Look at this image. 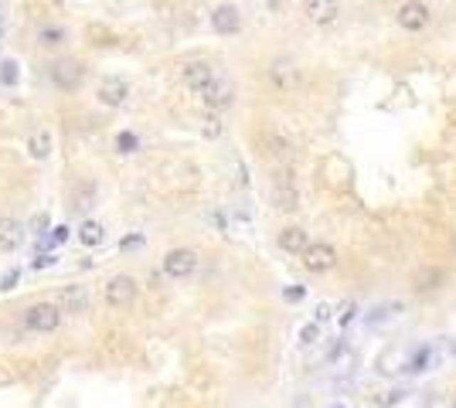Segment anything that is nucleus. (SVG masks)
Here are the masks:
<instances>
[{"mask_svg": "<svg viewBox=\"0 0 456 408\" xmlns=\"http://www.w3.org/2000/svg\"><path fill=\"white\" fill-rule=\"evenodd\" d=\"M21 242H24V225H21L17 218L0 215V252L21 249Z\"/></svg>", "mask_w": 456, "mask_h": 408, "instance_id": "obj_13", "label": "nucleus"}, {"mask_svg": "<svg viewBox=\"0 0 456 408\" xmlns=\"http://www.w3.org/2000/svg\"><path fill=\"white\" fill-rule=\"evenodd\" d=\"M201 102H205L211 112L228 109V106L235 102V85H232L228 79H221V75H215V79L201 89Z\"/></svg>", "mask_w": 456, "mask_h": 408, "instance_id": "obj_4", "label": "nucleus"}, {"mask_svg": "<svg viewBox=\"0 0 456 408\" xmlns=\"http://www.w3.org/2000/svg\"><path fill=\"white\" fill-rule=\"evenodd\" d=\"M276 242H280V249H283V252H290V255H299V252L310 245V235H307L299 225H290V228H283V232H280V238H276Z\"/></svg>", "mask_w": 456, "mask_h": 408, "instance_id": "obj_15", "label": "nucleus"}, {"mask_svg": "<svg viewBox=\"0 0 456 408\" xmlns=\"http://www.w3.org/2000/svg\"><path fill=\"white\" fill-rule=\"evenodd\" d=\"M198 272V252L194 249H171L164 255V276L171 279H188Z\"/></svg>", "mask_w": 456, "mask_h": 408, "instance_id": "obj_3", "label": "nucleus"}, {"mask_svg": "<svg viewBox=\"0 0 456 408\" xmlns=\"http://www.w3.org/2000/svg\"><path fill=\"white\" fill-rule=\"evenodd\" d=\"M303 14H307V21L310 24H334L337 21V14H341V4L337 0H303Z\"/></svg>", "mask_w": 456, "mask_h": 408, "instance_id": "obj_10", "label": "nucleus"}, {"mask_svg": "<svg viewBox=\"0 0 456 408\" xmlns=\"http://www.w3.org/2000/svg\"><path fill=\"white\" fill-rule=\"evenodd\" d=\"M21 279V269H11L4 279H0V289H14V283Z\"/></svg>", "mask_w": 456, "mask_h": 408, "instance_id": "obj_28", "label": "nucleus"}, {"mask_svg": "<svg viewBox=\"0 0 456 408\" xmlns=\"http://www.w3.org/2000/svg\"><path fill=\"white\" fill-rule=\"evenodd\" d=\"M99 102H102V106H112V109H116V106H123L126 102V95H129V85H126L123 79H106L102 82V85H99Z\"/></svg>", "mask_w": 456, "mask_h": 408, "instance_id": "obj_14", "label": "nucleus"}, {"mask_svg": "<svg viewBox=\"0 0 456 408\" xmlns=\"http://www.w3.org/2000/svg\"><path fill=\"white\" fill-rule=\"evenodd\" d=\"M395 21H398L402 31H423L425 24H429V7H425L423 0H405V4L398 7Z\"/></svg>", "mask_w": 456, "mask_h": 408, "instance_id": "obj_9", "label": "nucleus"}, {"mask_svg": "<svg viewBox=\"0 0 456 408\" xmlns=\"http://www.w3.org/2000/svg\"><path fill=\"white\" fill-rule=\"evenodd\" d=\"M55 306L68 316L89 313V289H85V286H65L62 293L55 296Z\"/></svg>", "mask_w": 456, "mask_h": 408, "instance_id": "obj_8", "label": "nucleus"}, {"mask_svg": "<svg viewBox=\"0 0 456 408\" xmlns=\"http://www.w3.org/2000/svg\"><path fill=\"white\" fill-rule=\"evenodd\" d=\"M317 340H320V327H317V323H303V330H299V344L314 347Z\"/></svg>", "mask_w": 456, "mask_h": 408, "instance_id": "obj_22", "label": "nucleus"}, {"mask_svg": "<svg viewBox=\"0 0 456 408\" xmlns=\"http://www.w3.org/2000/svg\"><path fill=\"white\" fill-rule=\"evenodd\" d=\"M51 82L62 89V92H75L82 85V79H85V68H82L75 58H58V62L51 65Z\"/></svg>", "mask_w": 456, "mask_h": 408, "instance_id": "obj_5", "label": "nucleus"}, {"mask_svg": "<svg viewBox=\"0 0 456 408\" xmlns=\"http://www.w3.org/2000/svg\"><path fill=\"white\" fill-rule=\"evenodd\" d=\"M137 299V279L133 276H112L110 283H106V303L116 306V310H123Z\"/></svg>", "mask_w": 456, "mask_h": 408, "instance_id": "obj_6", "label": "nucleus"}, {"mask_svg": "<svg viewBox=\"0 0 456 408\" xmlns=\"http://www.w3.org/2000/svg\"><path fill=\"white\" fill-rule=\"evenodd\" d=\"M269 198L276 204V211H286V215H293L299 208V194L293 188V181L286 177V173H276V181H272V190H269Z\"/></svg>", "mask_w": 456, "mask_h": 408, "instance_id": "obj_7", "label": "nucleus"}, {"mask_svg": "<svg viewBox=\"0 0 456 408\" xmlns=\"http://www.w3.org/2000/svg\"><path fill=\"white\" fill-rule=\"evenodd\" d=\"M116 146H120V154H133V150L140 146V140H137V133H120V136H116Z\"/></svg>", "mask_w": 456, "mask_h": 408, "instance_id": "obj_23", "label": "nucleus"}, {"mask_svg": "<svg viewBox=\"0 0 456 408\" xmlns=\"http://www.w3.org/2000/svg\"><path fill=\"white\" fill-rule=\"evenodd\" d=\"M331 316H334V310L327 306V303H320V306L314 310V323H317V327H324V323H327Z\"/></svg>", "mask_w": 456, "mask_h": 408, "instance_id": "obj_27", "label": "nucleus"}, {"mask_svg": "<svg viewBox=\"0 0 456 408\" xmlns=\"http://www.w3.org/2000/svg\"><path fill=\"white\" fill-rule=\"evenodd\" d=\"M211 28L218 34H238L242 31V14H238L235 4H218L211 11Z\"/></svg>", "mask_w": 456, "mask_h": 408, "instance_id": "obj_11", "label": "nucleus"}, {"mask_svg": "<svg viewBox=\"0 0 456 408\" xmlns=\"http://www.w3.org/2000/svg\"><path fill=\"white\" fill-rule=\"evenodd\" d=\"M28 150H31L34 160H45L51 154V136H48L45 129H34L31 136H28Z\"/></svg>", "mask_w": 456, "mask_h": 408, "instance_id": "obj_19", "label": "nucleus"}, {"mask_svg": "<svg viewBox=\"0 0 456 408\" xmlns=\"http://www.w3.org/2000/svg\"><path fill=\"white\" fill-rule=\"evenodd\" d=\"M331 408H344V405H341V402H337V405H331Z\"/></svg>", "mask_w": 456, "mask_h": 408, "instance_id": "obj_30", "label": "nucleus"}, {"mask_svg": "<svg viewBox=\"0 0 456 408\" xmlns=\"http://www.w3.org/2000/svg\"><path fill=\"white\" fill-rule=\"evenodd\" d=\"M201 133H205L208 140H215V136H221V119L215 116V112H208L205 119H201Z\"/></svg>", "mask_w": 456, "mask_h": 408, "instance_id": "obj_21", "label": "nucleus"}, {"mask_svg": "<svg viewBox=\"0 0 456 408\" xmlns=\"http://www.w3.org/2000/svg\"><path fill=\"white\" fill-rule=\"evenodd\" d=\"M79 238H82V245H99L102 238H106V228L99 225V221H82V228H79Z\"/></svg>", "mask_w": 456, "mask_h": 408, "instance_id": "obj_20", "label": "nucleus"}, {"mask_svg": "<svg viewBox=\"0 0 456 408\" xmlns=\"http://www.w3.org/2000/svg\"><path fill=\"white\" fill-rule=\"evenodd\" d=\"M299 262L310 269V272H331L337 266V249L327 242H310L307 249L299 252Z\"/></svg>", "mask_w": 456, "mask_h": 408, "instance_id": "obj_2", "label": "nucleus"}, {"mask_svg": "<svg viewBox=\"0 0 456 408\" xmlns=\"http://www.w3.org/2000/svg\"><path fill=\"white\" fill-rule=\"evenodd\" d=\"M0 82H4V85H14L17 82V62L14 58H7V62L0 65Z\"/></svg>", "mask_w": 456, "mask_h": 408, "instance_id": "obj_24", "label": "nucleus"}, {"mask_svg": "<svg viewBox=\"0 0 456 408\" xmlns=\"http://www.w3.org/2000/svg\"><path fill=\"white\" fill-rule=\"evenodd\" d=\"M354 316H358V303H344V306H341V316H337V323H341V327H347Z\"/></svg>", "mask_w": 456, "mask_h": 408, "instance_id": "obj_26", "label": "nucleus"}, {"mask_svg": "<svg viewBox=\"0 0 456 408\" xmlns=\"http://www.w3.org/2000/svg\"><path fill=\"white\" fill-rule=\"evenodd\" d=\"M442 279H446L442 269H423V272L412 276V289H415V293H433L436 286H442Z\"/></svg>", "mask_w": 456, "mask_h": 408, "instance_id": "obj_16", "label": "nucleus"}, {"mask_svg": "<svg viewBox=\"0 0 456 408\" xmlns=\"http://www.w3.org/2000/svg\"><path fill=\"white\" fill-rule=\"evenodd\" d=\"M425 364H429V350H423V354H412V361L405 364V367H409L412 375H419V371H429Z\"/></svg>", "mask_w": 456, "mask_h": 408, "instance_id": "obj_25", "label": "nucleus"}, {"mask_svg": "<svg viewBox=\"0 0 456 408\" xmlns=\"http://www.w3.org/2000/svg\"><path fill=\"white\" fill-rule=\"evenodd\" d=\"M65 38H68V31H65L62 24H41L38 28V45L41 48H62Z\"/></svg>", "mask_w": 456, "mask_h": 408, "instance_id": "obj_17", "label": "nucleus"}, {"mask_svg": "<svg viewBox=\"0 0 456 408\" xmlns=\"http://www.w3.org/2000/svg\"><path fill=\"white\" fill-rule=\"evenodd\" d=\"M286 299H293V303H297V299H303V289H299V286H293V289H286Z\"/></svg>", "mask_w": 456, "mask_h": 408, "instance_id": "obj_29", "label": "nucleus"}, {"mask_svg": "<svg viewBox=\"0 0 456 408\" xmlns=\"http://www.w3.org/2000/svg\"><path fill=\"white\" fill-rule=\"evenodd\" d=\"M181 79H184V85H188V89L201 92L208 82L215 79V68H211L208 62H188V65H184V72H181Z\"/></svg>", "mask_w": 456, "mask_h": 408, "instance_id": "obj_12", "label": "nucleus"}, {"mask_svg": "<svg viewBox=\"0 0 456 408\" xmlns=\"http://www.w3.org/2000/svg\"><path fill=\"white\" fill-rule=\"evenodd\" d=\"M58 323H62V310L55 303H34L24 310V327L34 333H51V330H58Z\"/></svg>", "mask_w": 456, "mask_h": 408, "instance_id": "obj_1", "label": "nucleus"}, {"mask_svg": "<svg viewBox=\"0 0 456 408\" xmlns=\"http://www.w3.org/2000/svg\"><path fill=\"white\" fill-rule=\"evenodd\" d=\"M269 79H272V85H280V89H290V85H297V68L290 62H276L272 68H269Z\"/></svg>", "mask_w": 456, "mask_h": 408, "instance_id": "obj_18", "label": "nucleus"}]
</instances>
